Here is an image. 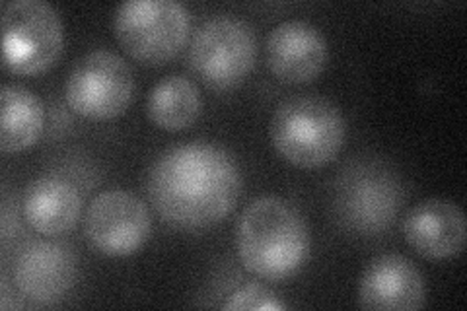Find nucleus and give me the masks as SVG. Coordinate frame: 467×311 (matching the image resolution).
Returning a JSON list of instances; mask_svg holds the SVG:
<instances>
[{"instance_id": "obj_8", "label": "nucleus", "mask_w": 467, "mask_h": 311, "mask_svg": "<svg viewBox=\"0 0 467 311\" xmlns=\"http://www.w3.org/2000/svg\"><path fill=\"white\" fill-rule=\"evenodd\" d=\"M401 185L379 161H360L341 175L335 206L343 224L360 233H378L396 218Z\"/></svg>"}, {"instance_id": "obj_6", "label": "nucleus", "mask_w": 467, "mask_h": 311, "mask_svg": "<svg viewBox=\"0 0 467 311\" xmlns=\"http://www.w3.org/2000/svg\"><path fill=\"white\" fill-rule=\"evenodd\" d=\"M257 37L254 27L234 16L204 22L192 41L189 63L197 77L214 90H230L255 67Z\"/></svg>"}, {"instance_id": "obj_4", "label": "nucleus", "mask_w": 467, "mask_h": 311, "mask_svg": "<svg viewBox=\"0 0 467 311\" xmlns=\"http://www.w3.org/2000/svg\"><path fill=\"white\" fill-rule=\"evenodd\" d=\"M65 49V29L53 6L14 0L3 10V63L14 74L51 68Z\"/></svg>"}, {"instance_id": "obj_5", "label": "nucleus", "mask_w": 467, "mask_h": 311, "mask_svg": "<svg viewBox=\"0 0 467 311\" xmlns=\"http://www.w3.org/2000/svg\"><path fill=\"white\" fill-rule=\"evenodd\" d=\"M115 34L137 61L162 65L185 46L189 14L173 0H129L115 12Z\"/></svg>"}, {"instance_id": "obj_14", "label": "nucleus", "mask_w": 467, "mask_h": 311, "mask_svg": "<svg viewBox=\"0 0 467 311\" xmlns=\"http://www.w3.org/2000/svg\"><path fill=\"white\" fill-rule=\"evenodd\" d=\"M82 211L78 191L61 177H39L26 189L24 216L36 232L63 235L77 226Z\"/></svg>"}, {"instance_id": "obj_9", "label": "nucleus", "mask_w": 467, "mask_h": 311, "mask_svg": "<svg viewBox=\"0 0 467 311\" xmlns=\"http://www.w3.org/2000/svg\"><path fill=\"white\" fill-rule=\"evenodd\" d=\"M150 230L152 220L146 204L121 189L99 192L84 216L88 245L106 257L137 254L150 238Z\"/></svg>"}, {"instance_id": "obj_17", "label": "nucleus", "mask_w": 467, "mask_h": 311, "mask_svg": "<svg viewBox=\"0 0 467 311\" xmlns=\"http://www.w3.org/2000/svg\"><path fill=\"white\" fill-rule=\"evenodd\" d=\"M228 311H242V309H254V311H279L286 309V306L276 298V295L259 283H250L234 292L224 304Z\"/></svg>"}, {"instance_id": "obj_7", "label": "nucleus", "mask_w": 467, "mask_h": 311, "mask_svg": "<svg viewBox=\"0 0 467 311\" xmlns=\"http://www.w3.org/2000/svg\"><path fill=\"white\" fill-rule=\"evenodd\" d=\"M135 92L133 70L117 53L96 49L72 67L67 80L70 109L86 119L106 121L121 115Z\"/></svg>"}, {"instance_id": "obj_11", "label": "nucleus", "mask_w": 467, "mask_h": 311, "mask_svg": "<svg viewBox=\"0 0 467 311\" xmlns=\"http://www.w3.org/2000/svg\"><path fill=\"white\" fill-rule=\"evenodd\" d=\"M77 257L72 249L58 242L29 244L14 264V285L41 306L65 298L77 280Z\"/></svg>"}, {"instance_id": "obj_3", "label": "nucleus", "mask_w": 467, "mask_h": 311, "mask_svg": "<svg viewBox=\"0 0 467 311\" xmlns=\"http://www.w3.org/2000/svg\"><path fill=\"white\" fill-rule=\"evenodd\" d=\"M345 119L326 98L283 101L271 119V140L286 161L304 170L327 166L345 144Z\"/></svg>"}, {"instance_id": "obj_12", "label": "nucleus", "mask_w": 467, "mask_h": 311, "mask_svg": "<svg viewBox=\"0 0 467 311\" xmlns=\"http://www.w3.org/2000/svg\"><path fill=\"white\" fill-rule=\"evenodd\" d=\"M327 43L319 29L304 20L275 26L267 39V63L276 78L306 84L317 78L327 65Z\"/></svg>"}, {"instance_id": "obj_10", "label": "nucleus", "mask_w": 467, "mask_h": 311, "mask_svg": "<svg viewBox=\"0 0 467 311\" xmlns=\"http://www.w3.org/2000/svg\"><path fill=\"white\" fill-rule=\"evenodd\" d=\"M427 302L425 276L403 255L376 257L364 271L358 286V306L376 311H415Z\"/></svg>"}, {"instance_id": "obj_1", "label": "nucleus", "mask_w": 467, "mask_h": 311, "mask_svg": "<svg viewBox=\"0 0 467 311\" xmlns=\"http://www.w3.org/2000/svg\"><path fill=\"white\" fill-rule=\"evenodd\" d=\"M150 202L173 228L201 230L223 222L242 192V175L221 146L189 142L160 156L150 168Z\"/></svg>"}, {"instance_id": "obj_13", "label": "nucleus", "mask_w": 467, "mask_h": 311, "mask_svg": "<svg viewBox=\"0 0 467 311\" xmlns=\"http://www.w3.org/2000/svg\"><path fill=\"white\" fill-rule=\"evenodd\" d=\"M403 235L422 257L434 261L456 257L467 238L463 211L446 199L422 201L407 213Z\"/></svg>"}, {"instance_id": "obj_16", "label": "nucleus", "mask_w": 467, "mask_h": 311, "mask_svg": "<svg viewBox=\"0 0 467 311\" xmlns=\"http://www.w3.org/2000/svg\"><path fill=\"white\" fill-rule=\"evenodd\" d=\"M202 99L199 88L180 74L160 80L146 99L150 121L164 130H182L197 121Z\"/></svg>"}, {"instance_id": "obj_2", "label": "nucleus", "mask_w": 467, "mask_h": 311, "mask_svg": "<svg viewBox=\"0 0 467 311\" xmlns=\"http://www.w3.org/2000/svg\"><path fill=\"white\" fill-rule=\"evenodd\" d=\"M238 254L247 271L283 280L308 257L310 238L295 206L279 197L255 199L238 222Z\"/></svg>"}, {"instance_id": "obj_15", "label": "nucleus", "mask_w": 467, "mask_h": 311, "mask_svg": "<svg viewBox=\"0 0 467 311\" xmlns=\"http://www.w3.org/2000/svg\"><path fill=\"white\" fill-rule=\"evenodd\" d=\"M0 150L12 154L34 146L46 121L39 98L24 86L6 84L0 92Z\"/></svg>"}]
</instances>
